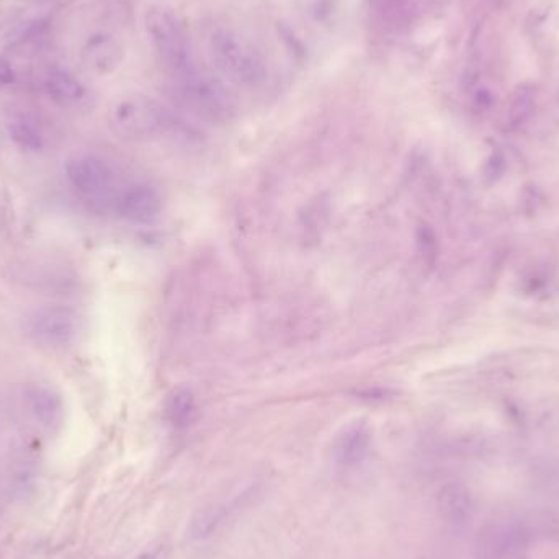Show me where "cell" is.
I'll return each instance as SVG.
<instances>
[{
  "instance_id": "1",
  "label": "cell",
  "mask_w": 559,
  "mask_h": 559,
  "mask_svg": "<svg viewBox=\"0 0 559 559\" xmlns=\"http://www.w3.org/2000/svg\"><path fill=\"white\" fill-rule=\"evenodd\" d=\"M146 32L157 61L166 72L170 90L179 89L206 74L193 50L192 41L177 15L164 7H154L146 14Z\"/></svg>"
},
{
  "instance_id": "2",
  "label": "cell",
  "mask_w": 559,
  "mask_h": 559,
  "mask_svg": "<svg viewBox=\"0 0 559 559\" xmlns=\"http://www.w3.org/2000/svg\"><path fill=\"white\" fill-rule=\"evenodd\" d=\"M206 51L216 71L231 84L254 89L267 79L262 54L233 27L211 25L206 32Z\"/></svg>"
},
{
  "instance_id": "3",
  "label": "cell",
  "mask_w": 559,
  "mask_h": 559,
  "mask_svg": "<svg viewBox=\"0 0 559 559\" xmlns=\"http://www.w3.org/2000/svg\"><path fill=\"white\" fill-rule=\"evenodd\" d=\"M110 130L121 139L146 141L166 135L172 120L166 108L146 95H125L108 113Z\"/></svg>"
},
{
  "instance_id": "4",
  "label": "cell",
  "mask_w": 559,
  "mask_h": 559,
  "mask_svg": "<svg viewBox=\"0 0 559 559\" xmlns=\"http://www.w3.org/2000/svg\"><path fill=\"white\" fill-rule=\"evenodd\" d=\"M69 184L90 202L110 206L115 211L118 198L126 185L118 177L117 170L107 161L95 156L72 157L66 164Z\"/></svg>"
},
{
  "instance_id": "5",
  "label": "cell",
  "mask_w": 559,
  "mask_h": 559,
  "mask_svg": "<svg viewBox=\"0 0 559 559\" xmlns=\"http://www.w3.org/2000/svg\"><path fill=\"white\" fill-rule=\"evenodd\" d=\"M23 331L41 349H68L79 336L81 319L66 306H46L25 316Z\"/></svg>"
},
{
  "instance_id": "6",
  "label": "cell",
  "mask_w": 559,
  "mask_h": 559,
  "mask_svg": "<svg viewBox=\"0 0 559 559\" xmlns=\"http://www.w3.org/2000/svg\"><path fill=\"white\" fill-rule=\"evenodd\" d=\"M162 198L156 188L144 182H130L118 198L115 213L130 223H149L161 215Z\"/></svg>"
},
{
  "instance_id": "7",
  "label": "cell",
  "mask_w": 559,
  "mask_h": 559,
  "mask_svg": "<svg viewBox=\"0 0 559 559\" xmlns=\"http://www.w3.org/2000/svg\"><path fill=\"white\" fill-rule=\"evenodd\" d=\"M372 442V429L367 422H350L336 435L332 443V458L340 468H355L367 460Z\"/></svg>"
},
{
  "instance_id": "8",
  "label": "cell",
  "mask_w": 559,
  "mask_h": 559,
  "mask_svg": "<svg viewBox=\"0 0 559 559\" xmlns=\"http://www.w3.org/2000/svg\"><path fill=\"white\" fill-rule=\"evenodd\" d=\"M252 494L254 491L247 489L242 494L231 497L229 501L226 499V501L213 502L210 506L198 510L188 524L187 532L190 540L205 542L208 538L213 537L241 509L242 502H246Z\"/></svg>"
},
{
  "instance_id": "9",
  "label": "cell",
  "mask_w": 559,
  "mask_h": 559,
  "mask_svg": "<svg viewBox=\"0 0 559 559\" xmlns=\"http://www.w3.org/2000/svg\"><path fill=\"white\" fill-rule=\"evenodd\" d=\"M27 404L38 424L43 429H59L64 421V403L58 391H54L50 386L35 385L27 390Z\"/></svg>"
},
{
  "instance_id": "10",
  "label": "cell",
  "mask_w": 559,
  "mask_h": 559,
  "mask_svg": "<svg viewBox=\"0 0 559 559\" xmlns=\"http://www.w3.org/2000/svg\"><path fill=\"white\" fill-rule=\"evenodd\" d=\"M82 59L92 71L108 74L115 71L123 61V48L112 35L97 33L85 43Z\"/></svg>"
},
{
  "instance_id": "11",
  "label": "cell",
  "mask_w": 559,
  "mask_h": 559,
  "mask_svg": "<svg viewBox=\"0 0 559 559\" xmlns=\"http://www.w3.org/2000/svg\"><path fill=\"white\" fill-rule=\"evenodd\" d=\"M45 87L50 99L59 105H74L84 99V85L68 71H61V69L51 71L46 76Z\"/></svg>"
},
{
  "instance_id": "12",
  "label": "cell",
  "mask_w": 559,
  "mask_h": 559,
  "mask_svg": "<svg viewBox=\"0 0 559 559\" xmlns=\"http://www.w3.org/2000/svg\"><path fill=\"white\" fill-rule=\"evenodd\" d=\"M9 135L15 146L25 153H40L45 148V135L30 118L20 117L10 121Z\"/></svg>"
},
{
  "instance_id": "13",
  "label": "cell",
  "mask_w": 559,
  "mask_h": 559,
  "mask_svg": "<svg viewBox=\"0 0 559 559\" xmlns=\"http://www.w3.org/2000/svg\"><path fill=\"white\" fill-rule=\"evenodd\" d=\"M193 414H195V403H193L192 394L188 391H177L172 394V398L167 404V416L172 424L184 427L192 421Z\"/></svg>"
},
{
  "instance_id": "14",
  "label": "cell",
  "mask_w": 559,
  "mask_h": 559,
  "mask_svg": "<svg viewBox=\"0 0 559 559\" xmlns=\"http://www.w3.org/2000/svg\"><path fill=\"white\" fill-rule=\"evenodd\" d=\"M15 79V72L10 66L9 61H5L4 58H0V87H5V85L12 84Z\"/></svg>"
},
{
  "instance_id": "15",
  "label": "cell",
  "mask_w": 559,
  "mask_h": 559,
  "mask_svg": "<svg viewBox=\"0 0 559 559\" xmlns=\"http://www.w3.org/2000/svg\"><path fill=\"white\" fill-rule=\"evenodd\" d=\"M161 548L157 546V548H149V550H144L136 555L133 559H159L161 558Z\"/></svg>"
}]
</instances>
